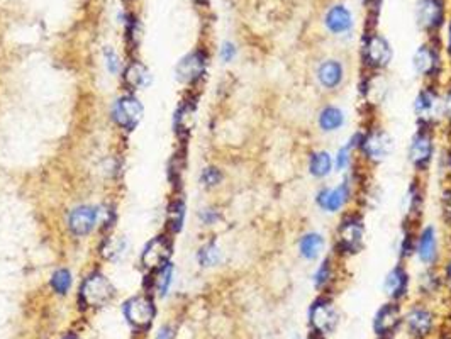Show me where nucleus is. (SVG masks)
Segmentation results:
<instances>
[{"label": "nucleus", "mask_w": 451, "mask_h": 339, "mask_svg": "<svg viewBox=\"0 0 451 339\" xmlns=\"http://www.w3.org/2000/svg\"><path fill=\"white\" fill-rule=\"evenodd\" d=\"M416 253H418L419 261L426 266H433L438 260V236L436 229L433 226L424 227L419 234L418 243H416Z\"/></svg>", "instance_id": "dca6fc26"}, {"label": "nucleus", "mask_w": 451, "mask_h": 339, "mask_svg": "<svg viewBox=\"0 0 451 339\" xmlns=\"http://www.w3.org/2000/svg\"><path fill=\"white\" fill-rule=\"evenodd\" d=\"M104 56H105L107 70H109L112 75H117V71H119V67H121V62H119V56H117V53L114 51L112 48L107 46L105 51H104Z\"/></svg>", "instance_id": "473e14b6"}, {"label": "nucleus", "mask_w": 451, "mask_h": 339, "mask_svg": "<svg viewBox=\"0 0 451 339\" xmlns=\"http://www.w3.org/2000/svg\"><path fill=\"white\" fill-rule=\"evenodd\" d=\"M112 285L102 273H92L83 281L82 290H80V300L89 307H99L104 306L107 300L112 297Z\"/></svg>", "instance_id": "f03ea898"}, {"label": "nucleus", "mask_w": 451, "mask_h": 339, "mask_svg": "<svg viewBox=\"0 0 451 339\" xmlns=\"http://www.w3.org/2000/svg\"><path fill=\"white\" fill-rule=\"evenodd\" d=\"M324 24H326V29L330 33L343 34L353 28V16L345 6H334L326 12Z\"/></svg>", "instance_id": "412c9836"}, {"label": "nucleus", "mask_w": 451, "mask_h": 339, "mask_svg": "<svg viewBox=\"0 0 451 339\" xmlns=\"http://www.w3.org/2000/svg\"><path fill=\"white\" fill-rule=\"evenodd\" d=\"M221 182H223V173H221L219 168H216V166H207V168L202 170L201 184L204 186L212 189V186L219 185Z\"/></svg>", "instance_id": "2f4dec72"}, {"label": "nucleus", "mask_w": 451, "mask_h": 339, "mask_svg": "<svg viewBox=\"0 0 451 339\" xmlns=\"http://www.w3.org/2000/svg\"><path fill=\"white\" fill-rule=\"evenodd\" d=\"M219 55H221V60H223L224 63H231L236 56V46L232 43H228V41H226L223 46H221Z\"/></svg>", "instance_id": "f704fd0d"}, {"label": "nucleus", "mask_w": 451, "mask_h": 339, "mask_svg": "<svg viewBox=\"0 0 451 339\" xmlns=\"http://www.w3.org/2000/svg\"><path fill=\"white\" fill-rule=\"evenodd\" d=\"M448 159H450V171H451V151H450V156H448Z\"/></svg>", "instance_id": "79ce46f5"}, {"label": "nucleus", "mask_w": 451, "mask_h": 339, "mask_svg": "<svg viewBox=\"0 0 451 339\" xmlns=\"http://www.w3.org/2000/svg\"><path fill=\"white\" fill-rule=\"evenodd\" d=\"M126 82L131 85L133 89H144L150 83V71L143 67L141 63H133L131 67L126 70Z\"/></svg>", "instance_id": "393cba45"}, {"label": "nucleus", "mask_w": 451, "mask_h": 339, "mask_svg": "<svg viewBox=\"0 0 451 339\" xmlns=\"http://www.w3.org/2000/svg\"><path fill=\"white\" fill-rule=\"evenodd\" d=\"M173 281V265L170 261L167 265H163L162 268H158V275H156V292H158L160 297H165L168 290H170V285Z\"/></svg>", "instance_id": "c85d7f7f"}, {"label": "nucleus", "mask_w": 451, "mask_h": 339, "mask_svg": "<svg viewBox=\"0 0 451 339\" xmlns=\"http://www.w3.org/2000/svg\"><path fill=\"white\" fill-rule=\"evenodd\" d=\"M205 55L201 51H194L190 55H187L185 58L180 60V63L177 64L175 71H177V78L183 83H194L198 78H202V75L205 73Z\"/></svg>", "instance_id": "2eb2a0df"}, {"label": "nucleus", "mask_w": 451, "mask_h": 339, "mask_svg": "<svg viewBox=\"0 0 451 339\" xmlns=\"http://www.w3.org/2000/svg\"><path fill=\"white\" fill-rule=\"evenodd\" d=\"M334 159L324 150H317L309 158V171L314 178H326L331 173Z\"/></svg>", "instance_id": "b1692460"}, {"label": "nucleus", "mask_w": 451, "mask_h": 339, "mask_svg": "<svg viewBox=\"0 0 451 339\" xmlns=\"http://www.w3.org/2000/svg\"><path fill=\"white\" fill-rule=\"evenodd\" d=\"M324 246H326V241L321 232H305L299 239V254L304 260L314 261L323 254Z\"/></svg>", "instance_id": "4be33fe9"}, {"label": "nucleus", "mask_w": 451, "mask_h": 339, "mask_svg": "<svg viewBox=\"0 0 451 339\" xmlns=\"http://www.w3.org/2000/svg\"><path fill=\"white\" fill-rule=\"evenodd\" d=\"M156 339H173V329H171L170 326H163L162 329H160Z\"/></svg>", "instance_id": "4c0bfd02"}, {"label": "nucleus", "mask_w": 451, "mask_h": 339, "mask_svg": "<svg viewBox=\"0 0 451 339\" xmlns=\"http://www.w3.org/2000/svg\"><path fill=\"white\" fill-rule=\"evenodd\" d=\"M443 116L451 123V89L443 97Z\"/></svg>", "instance_id": "e433bc0d"}, {"label": "nucleus", "mask_w": 451, "mask_h": 339, "mask_svg": "<svg viewBox=\"0 0 451 339\" xmlns=\"http://www.w3.org/2000/svg\"><path fill=\"white\" fill-rule=\"evenodd\" d=\"M338 246L346 253H358L363 247V223L357 214L348 216L338 227Z\"/></svg>", "instance_id": "7ed1b4c3"}, {"label": "nucleus", "mask_w": 451, "mask_h": 339, "mask_svg": "<svg viewBox=\"0 0 451 339\" xmlns=\"http://www.w3.org/2000/svg\"><path fill=\"white\" fill-rule=\"evenodd\" d=\"M433 153L434 141L431 132L427 129H421L419 132H416L414 138L411 139V144H409V162L412 163V166L419 171L426 170L429 163L433 162Z\"/></svg>", "instance_id": "20e7f679"}, {"label": "nucleus", "mask_w": 451, "mask_h": 339, "mask_svg": "<svg viewBox=\"0 0 451 339\" xmlns=\"http://www.w3.org/2000/svg\"><path fill=\"white\" fill-rule=\"evenodd\" d=\"M124 318L135 327H148L155 318L153 300L146 295H136L124 304Z\"/></svg>", "instance_id": "1a4fd4ad"}, {"label": "nucleus", "mask_w": 451, "mask_h": 339, "mask_svg": "<svg viewBox=\"0 0 451 339\" xmlns=\"http://www.w3.org/2000/svg\"><path fill=\"white\" fill-rule=\"evenodd\" d=\"M309 339H323V334H319V333H316V331H312L311 338H309Z\"/></svg>", "instance_id": "ea45409f"}, {"label": "nucleus", "mask_w": 451, "mask_h": 339, "mask_svg": "<svg viewBox=\"0 0 451 339\" xmlns=\"http://www.w3.org/2000/svg\"><path fill=\"white\" fill-rule=\"evenodd\" d=\"M412 63H414L416 71H418L421 77L431 78L438 73L439 70V56L436 49L431 46H423L418 48V51L414 53V58H412Z\"/></svg>", "instance_id": "aec40b11"}, {"label": "nucleus", "mask_w": 451, "mask_h": 339, "mask_svg": "<svg viewBox=\"0 0 451 339\" xmlns=\"http://www.w3.org/2000/svg\"><path fill=\"white\" fill-rule=\"evenodd\" d=\"M351 195V186L350 182L345 180L341 182L334 189H323L319 193H317V205L323 209L324 212H330V214H336V212L341 211L346 205V202L350 200Z\"/></svg>", "instance_id": "f8f14e48"}, {"label": "nucleus", "mask_w": 451, "mask_h": 339, "mask_svg": "<svg viewBox=\"0 0 451 339\" xmlns=\"http://www.w3.org/2000/svg\"><path fill=\"white\" fill-rule=\"evenodd\" d=\"M400 321H402V312H400L399 304H385L373 319V331H375L378 338L391 339L397 327H399Z\"/></svg>", "instance_id": "9b49d317"}, {"label": "nucleus", "mask_w": 451, "mask_h": 339, "mask_svg": "<svg viewBox=\"0 0 451 339\" xmlns=\"http://www.w3.org/2000/svg\"><path fill=\"white\" fill-rule=\"evenodd\" d=\"M406 326L409 334L414 339H424L431 334L434 326V315L426 307H412L406 314Z\"/></svg>", "instance_id": "ddd939ff"}, {"label": "nucleus", "mask_w": 451, "mask_h": 339, "mask_svg": "<svg viewBox=\"0 0 451 339\" xmlns=\"http://www.w3.org/2000/svg\"><path fill=\"white\" fill-rule=\"evenodd\" d=\"M448 46L451 49V26H450V31H448Z\"/></svg>", "instance_id": "a19ab883"}, {"label": "nucleus", "mask_w": 451, "mask_h": 339, "mask_svg": "<svg viewBox=\"0 0 451 339\" xmlns=\"http://www.w3.org/2000/svg\"><path fill=\"white\" fill-rule=\"evenodd\" d=\"M309 322L312 331L319 334H330L339 322V314L327 297H319L309 308Z\"/></svg>", "instance_id": "f257e3e1"}, {"label": "nucleus", "mask_w": 451, "mask_h": 339, "mask_svg": "<svg viewBox=\"0 0 451 339\" xmlns=\"http://www.w3.org/2000/svg\"><path fill=\"white\" fill-rule=\"evenodd\" d=\"M124 253H126V241H124V239L117 238V239H109V241H107L105 257L109 258V260L117 261L119 258L124 257Z\"/></svg>", "instance_id": "7c9ffc66"}, {"label": "nucleus", "mask_w": 451, "mask_h": 339, "mask_svg": "<svg viewBox=\"0 0 451 339\" xmlns=\"http://www.w3.org/2000/svg\"><path fill=\"white\" fill-rule=\"evenodd\" d=\"M445 17V6L443 0H419L418 6V21L423 29L431 31V29L439 28Z\"/></svg>", "instance_id": "f3484780"}, {"label": "nucleus", "mask_w": 451, "mask_h": 339, "mask_svg": "<svg viewBox=\"0 0 451 339\" xmlns=\"http://www.w3.org/2000/svg\"><path fill=\"white\" fill-rule=\"evenodd\" d=\"M345 124V112L336 105H326L319 114V128L323 132H336Z\"/></svg>", "instance_id": "5701e85b"}, {"label": "nucleus", "mask_w": 451, "mask_h": 339, "mask_svg": "<svg viewBox=\"0 0 451 339\" xmlns=\"http://www.w3.org/2000/svg\"><path fill=\"white\" fill-rule=\"evenodd\" d=\"M416 116L424 125L436 123L439 116H443V98L434 89H424L416 98Z\"/></svg>", "instance_id": "6e6552de"}, {"label": "nucleus", "mask_w": 451, "mask_h": 339, "mask_svg": "<svg viewBox=\"0 0 451 339\" xmlns=\"http://www.w3.org/2000/svg\"><path fill=\"white\" fill-rule=\"evenodd\" d=\"M141 117H143V105L133 95L121 97L112 109V119L126 131H135Z\"/></svg>", "instance_id": "0eeeda50"}, {"label": "nucleus", "mask_w": 451, "mask_h": 339, "mask_svg": "<svg viewBox=\"0 0 451 339\" xmlns=\"http://www.w3.org/2000/svg\"><path fill=\"white\" fill-rule=\"evenodd\" d=\"M443 339H451V338H443Z\"/></svg>", "instance_id": "37998d69"}, {"label": "nucleus", "mask_w": 451, "mask_h": 339, "mask_svg": "<svg viewBox=\"0 0 451 339\" xmlns=\"http://www.w3.org/2000/svg\"><path fill=\"white\" fill-rule=\"evenodd\" d=\"M67 339H75V338H67Z\"/></svg>", "instance_id": "c03bdc74"}, {"label": "nucleus", "mask_w": 451, "mask_h": 339, "mask_svg": "<svg viewBox=\"0 0 451 339\" xmlns=\"http://www.w3.org/2000/svg\"><path fill=\"white\" fill-rule=\"evenodd\" d=\"M445 281H446V285H448L450 290H451V258L448 260V263L445 265Z\"/></svg>", "instance_id": "58836bf2"}, {"label": "nucleus", "mask_w": 451, "mask_h": 339, "mask_svg": "<svg viewBox=\"0 0 451 339\" xmlns=\"http://www.w3.org/2000/svg\"><path fill=\"white\" fill-rule=\"evenodd\" d=\"M316 77L324 90H336L345 77V68L338 60H326L317 67Z\"/></svg>", "instance_id": "a211bd4d"}, {"label": "nucleus", "mask_w": 451, "mask_h": 339, "mask_svg": "<svg viewBox=\"0 0 451 339\" xmlns=\"http://www.w3.org/2000/svg\"><path fill=\"white\" fill-rule=\"evenodd\" d=\"M71 281H74V278H71L70 270L60 268L53 273L51 281H49V284H51L53 292L58 293V295H67L68 290L71 288Z\"/></svg>", "instance_id": "bb28decb"}, {"label": "nucleus", "mask_w": 451, "mask_h": 339, "mask_svg": "<svg viewBox=\"0 0 451 339\" xmlns=\"http://www.w3.org/2000/svg\"><path fill=\"white\" fill-rule=\"evenodd\" d=\"M384 292L392 300H400L409 292V273L402 265H397L387 273L384 280Z\"/></svg>", "instance_id": "6ab92c4d"}, {"label": "nucleus", "mask_w": 451, "mask_h": 339, "mask_svg": "<svg viewBox=\"0 0 451 339\" xmlns=\"http://www.w3.org/2000/svg\"><path fill=\"white\" fill-rule=\"evenodd\" d=\"M198 219H201V223L205 224V226H214V224L221 219V214L216 209L205 207L198 212Z\"/></svg>", "instance_id": "72a5a7b5"}, {"label": "nucleus", "mask_w": 451, "mask_h": 339, "mask_svg": "<svg viewBox=\"0 0 451 339\" xmlns=\"http://www.w3.org/2000/svg\"><path fill=\"white\" fill-rule=\"evenodd\" d=\"M197 260L201 266H216L223 261V251L216 243H207L198 250Z\"/></svg>", "instance_id": "a878e982"}, {"label": "nucleus", "mask_w": 451, "mask_h": 339, "mask_svg": "<svg viewBox=\"0 0 451 339\" xmlns=\"http://www.w3.org/2000/svg\"><path fill=\"white\" fill-rule=\"evenodd\" d=\"M360 151L368 162H382L387 158L392 151V138L384 129H375L370 131L361 138Z\"/></svg>", "instance_id": "423d86ee"}, {"label": "nucleus", "mask_w": 451, "mask_h": 339, "mask_svg": "<svg viewBox=\"0 0 451 339\" xmlns=\"http://www.w3.org/2000/svg\"><path fill=\"white\" fill-rule=\"evenodd\" d=\"M183 216H185V205H183V202H173V205H171L170 211H168V224H170V227L175 232L182 229Z\"/></svg>", "instance_id": "c756f323"}, {"label": "nucleus", "mask_w": 451, "mask_h": 339, "mask_svg": "<svg viewBox=\"0 0 451 339\" xmlns=\"http://www.w3.org/2000/svg\"><path fill=\"white\" fill-rule=\"evenodd\" d=\"M101 223V209L92 205H78L68 214V229L76 238L89 236Z\"/></svg>", "instance_id": "39448f33"}, {"label": "nucleus", "mask_w": 451, "mask_h": 339, "mask_svg": "<svg viewBox=\"0 0 451 339\" xmlns=\"http://www.w3.org/2000/svg\"><path fill=\"white\" fill-rule=\"evenodd\" d=\"M443 216L448 223H451V189L443 193Z\"/></svg>", "instance_id": "c9c22d12"}, {"label": "nucleus", "mask_w": 451, "mask_h": 339, "mask_svg": "<svg viewBox=\"0 0 451 339\" xmlns=\"http://www.w3.org/2000/svg\"><path fill=\"white\" fill-rule=\"evenodd\" d=\"M363 58L370 68H385L391 63L392 49L389 46L387 40L378 34H372L366 40L365 48H363Z\"/></svg>", "instance_id": "9d476101"}, {"label": "nucleus", "mask_w": 451, "mask_h": 339, "mask_svg": "<svg viewBox=\"0 0 451 339\" xmlns=\"http://www.w3.org/2000/svg\"><path fill=\"white\" fill-rule=\"evenodd\" d=\"M171 254V246L163 236L153 238L146 246H144L143 254H141V263L146 268H162L167 265L168 258Z\"/></svg>", "instance_id": "4468645a"}, {"label": "nucleus", "mask_w": 451, "mask_h": 339, "mask_svg": "<svg viewBox=\"0 0 451 339\" xmlns=\"http://www.w3.org/2000/svg\"><path fill=\"white\" fill-rule=\"evenodd\" d=\"M332 277H334L332 260L331 258H326V260L317 266V270L314 272V277H312L314 278V287L317 288V290H323L324 287H327V285H330Z\"/></svg>", "instance_id": "cd10ccee"}]
</instances>
